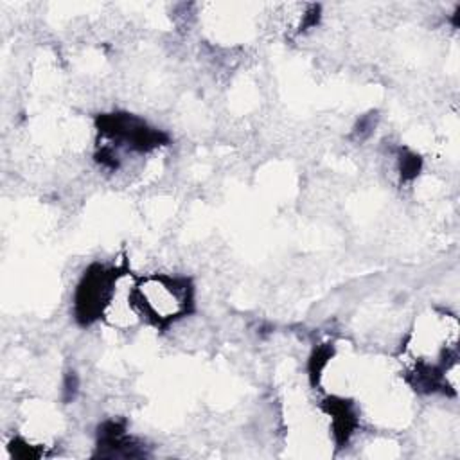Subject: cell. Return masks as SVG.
Listing matches in <instances>:
<instances>
[{
	"label": "cell",
	"mask_w": 460,
	"mask_h": 460,
	"mask_svg": "<svg viewBox=\"0 0 460 460\" xmlns=\"http://www.w3.org/2000/svg\"><path fill=\"white\" fill-rule=\"evenodd\" d=\"M135 305L156 325L167 323L189 311L192 304L190 286L185 279L151 277L135 289Z\"/></svg>",
	"instance_id": "cell-1"
}]
</instances>
